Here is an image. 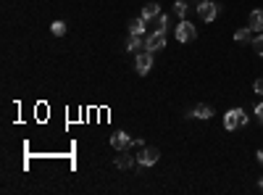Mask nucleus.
Segmentation results:
<instances>
[{
  "label": "nucleus",
  "instance_id": "1",
  "mask_svg": "<svg viewBox=\"0 0 263 195\" xmlns=\"http://www.w3.org/2000/svg\"><path fill=\"white\" fill-rule=\"evenodd\" d=\"M245 124H247V114L242 111V108H232V111H227V116H224V127H227L229 132H234V129H240Z\"/></svg>",
  "mask_w": 263,
  "mask_h": 195
},
{
  "label": "nucleus",
  "instance_id": "2",
  "mask_svg": "<svg viewBox=\"0 0 263 195\" xmlns=\"http://www.w3.org/2000/svg\"><path fill=\"white\" fill-rule=\"evenodd\" d=\"M158 158H161V151H158V148H153V145L140 148V153H137V161H140L142 166H153V164H158Z\"/></svg>",
  "mask_w": 263,
  "mask_h": 195
},
{
  "label": "nucleus",
  "instance_id": "3",
  "mask_svg": "<svg viewBox=\"0 0 263 195\" xmlns=\"http://www.w3.org/2000/svg\"><path fill=\"white\" fill-rule=\"evenodd\" d=\"M163 48H166V32L156 29L153 35H147V40H145V50L156 53V50H163Z\"/></svg>",
  "mask_w": 263,
  "mask_h": 195
},
{
  "label": "nucleus",
  "instance_id": "4",
  "mask_svg": "<svg viewBox=\"0 0 263 195\" xmlns=\"http://www.w3.org/2000/svg\"><path fill=\"white\" fill-rule=\"evenodd\" d=\"M174 35H176V40H179V42H192V40H195V37H197V29L192 27L190 21H184V19H182V21H179V27H176V32H174Z\"/></svg>",
  "mask_w": 263,
  "mask_h": 195
},
{
  "label": "nucleus",
  "instance_id": "5",
  "mask_svg": "<svg viewBox=\"0 0 263 195\" xmlns=\"http://www.w3.org/2000/svg\"><path fill=\"white\" fill-rule=\"evenodd\" d=\"M216 14H219V5L216 3H208V0H205V3L197 5V16H200L203 21H213Z\"/></svg>",
  "mask_w": 263,
  "mask_h": 195
},
{
  "label": "nucleus",
  "instance_id": "6",
  "mask_svg": "<svg viewBox=\"0 0 263 195\" xmlns=\"http://www.w3.org/2000/svg\"><path fill=\"white\" fill-rule=\"evenodd\" d=\"M153 69V53L150 50H142V53H137V71L140 74H147V71Z\"/></svg>",
  "mask_w": 263,
  "mask_h": 195
},
{
  "label": "nucleus",
  "instance_id": "7",
  "mask_svg": "<svg viewBox=\"0 0 263 195\" xmlns=\"http://www.w3.org/2000/svg\"><path fill=\"white\" fill-rule=\"evenodd\" d=\"M111 145L116 148V151H126V148H132V137L126 132H113L111 135Z\"/></svg>",
  "mask_w": 263,
  "mask_h": 195
},
{
  "label": "nucleus",
  "instance_id": "8",
  "mask_svg": "<svg viewBox=\"0 0 263 195\" xmlns=\"http://www.w3.org/2000/svg\"><path fill=\"white\" fill-rule=\"evenodd\" d=\"M126 50H129V53H142V50H145L142 35H129V40H126Z\"/></svg>",
  "mask_w": 263,
  "mask_h": 195
},
{
  "label": "nucleus",
  "instance_id": "9",
  "mask_svg": "<svg viewBox=\"0 0 263 195\" xmlns=\"http://www.w3.org/2000/svg\"><path fill=\"white\" fill-rule=\"evenodd\" d=\"M250 29H253V32H261L263 29V11L261 8H255L253 14H250Z\"/></svg>",
  "mask_w": 263,
  "mask_h": 195
},
{
  "label": "nucleus",
  "instance_id": "10",
  "mask_svg": "<svg viewBox=\"0 0 263 195\" xmlns=\"http://www.w3.org/2000/svg\"><path fill=\"white\" fill-rule=\"evenodd\" d=\"M158 16H161V5L158 3H147L142 8V19H147V21H150V19H158Z\"/></svg>",
  "mask_w": 263,
  "mask_h": 195
},
{
  "label": "nucleus",
  "instance_id": "11",
  "mask_svg": "<svg viewBox=\"0 0 263 195\" xmlns=\"http://www.w3.org/2000/svg\"><path fill=\"white\" fill-rule=\"evenodd\" d=\"M145 27H147V19H142V16L132 19V21H129V35H142Z\"/></svg>",
  "mask_w": 263,
  "mask_h": 195
},
{
  "label": "nucleus",
  "instance_id": "12",
  "mask_svg": "<svg viewBox=\"0 0 263 195\" xmlns=\"http://www.w3.org/2000/svg\"><path fill=\"white\" fill-rule=\"evenodd\" d=\"M132 164H134L132 156L126 153V151H119V156H116V166H119V169H129Z\"/></svg>",
  "mask_w": 263,
  "mask_h": 195
},
{
  "label": "nucleus",
  "instance_id": "13",
  "mask_svg": "<svg viewBox=\"0 0 263 195\" xmlns=\"http://www.w3.org/2000/svg\"><path fill=\"white\" fill-rule=\"evenodd\" d=\"M210 116H213V108L205 106V103H200V106L195 108V119H210Z\"/></svg>",
  "mask_w": 263,
  "mask_h": 195
},
{
  "label": "nucleus",
  "instance_id": "14",
  "mask_svg": "<svg viewBox=\"0 0 263 195\" xmlns=\"http://www.w3.org/2000/svg\"><path fill=\"white\" fill-rule=\"evenodd\" d=\"M187 3H184V0H176V3H174V14L179 16V19H184V16H187Z\"/></svg>",
  "mask_w": 263,
  "mask_h": 195
},
{
  "label": "nucleus",
  "instance_id": "15",
  "mask_svg": "<svg viewBox=\"0 0 263 195\" xmlns=\"http://www.w3.org/2000/svg\"><path fill=\"white\" fill-rule=\"evenodd\" d=\"M50 32H53L55 37H63V35H66V24H63V21H53V24H50Z\"/></svg>",
  "mask_w": 263,
  "mask_h": 195
},
{
  "label": "nucleus",
  "instance_id": "16",
  "mask_svg": "<svg viewBox=\"0 0 263 195\" xmlns=\"http://www.w3.org/2000/svg\"><path fill=\"white\" fill-rule=\"evenodd\" d=\"M250 32H253L250 27H247V29H237V32H234V40H237V42H247V40H250Z\"/></svg>",
  "mask_w": 263,
  "mask_h": 195
},
{
  "label": "nucleus",
  "instance_id": "17",
  "mask_svg": "<svg viewBox=\"0 0 263 195\" xmlns=\"http://www.w3.org/2000/svg\"><path fill=\"white\" fill-rule=\"evenodd\" d=\"M253 50H255L258 56H263V35H258V37L253 40Z\"/></svg>",
  "mask_w": 263,
  "mask_h": 195
},
{
  "label": "nucleus",
  "instance_id": "18",
  "mask_svg": "<svg viewBox=\"0 0 263 195\" xmlns=\"http://www.w3.org/2000/svg\"><path fill=\"white\" fill-rule=\"evenodd\" d=\"M253 90H255V93H258V95H263V77H258V79H255Z\"/></svg>",
  "mask_w": 263,
  "mask_h": 195
},
{
  "label": "nucleus",
  "instance_id": "19",
  "mask_svg": "<svg viewBox=\"0 0 263 195\" xmlns=\"http://www.w3.org/2000/svg\"><path fill=\"white\" fill-rule=\"evenodd\" d=\"M255 116H258V121H261V124H263V103H261L258 108H255Z\"/></svg>",
  "mask_w": 263,
  "mask_h": 195
},
{
  "label": "nucleus",
  "instance_id": "20",
  "mask_svg": "<svg viewBox=\"0 0 263 195\" xmlns=\"http://www.w3.org/2000/svg\"><path fill=\"white\" fill-rule=\"evenodd\" d=\"M258 161H261V164H263V148H261V151H258Z\"/></svg>",
  "mask_w": 263,
  "mask_h": 195
},
{
  "label": "nucleus",
  "instance_id": "21",
  "mask_svg": "<svg viewBox=\"0 0 263 195\" xmlns=\"http://www.w3.org/2000/svg\"><path fill=\"white\" fill-rule=\"evenodd\" d=\"M261 190H263V177H261Z\"/></svg>",
  "mask_w": 263,
  "mask_h": 195
}]
</instances>
